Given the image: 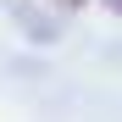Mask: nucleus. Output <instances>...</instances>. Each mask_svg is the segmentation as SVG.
<instances>
[{
    "mask_svg": "<svg viewBox=\"0 0 122 122\" xmlns=\"http://www.w3.org/2000/svg\"><path fill=\"white\" fill-rule=\"evenodd\" d=\"M106 6H111V11H117V17H122V0H106Z\"/></svg>",
    "mask_w": 122,
    "mask_h": 122,
    "instance_id": "nucleus-2",
    "label": "nucleus"
},
{
    "mask_svg": "<svg viewBox=\"0 0 122 122\" xmlns=\"http://www.w3.org/2000/svg\"><path fill=\"white\" fill-rule=\"evenodd\" d=\"M50 6H61V11H78V6H89V0H50Z\"/></svg>",
    "mask_w": 122,
    "mask_h": 122,
    "instance_id": "nucleus-1",
    "label": "nucleus"
}]
</instances>
